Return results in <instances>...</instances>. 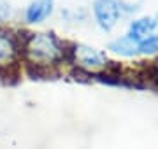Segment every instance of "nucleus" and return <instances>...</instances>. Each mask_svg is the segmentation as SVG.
Listing matches in <instances>:
<instances>
[{"instance_id": "obj_10", "label": "nucleus", "mask_w": 158, "mask_h": 149, "mask_svg": "<svg viewBox=\"0 0 158 149\" xmlns=\"http://www.w3.org/2000/svg\"><path fill=\"white\" fill-rule=\"evenodd\" d=\"M11 16V6L7 4V0H0V23L6 21Z\"/></svg>"}, {"instance_id": "obj_5", "label": "nucleus", "mask_w": 158, "mask_h": 149, "mask_svg": "<svg viewBox=\"0 0 158 149\" xmlns=\"http://www.w3.org/2000/svg\"><path fill=\"white\" fill-rule=\"evenodd\" d=\"M53 0H32L27 7L25 19L28 23H40L53 12Z\"/></svg>"}, {"instance_id": "obj_4", "label": "nucleus", "mask_w": 158, "mask_h": 149, "mask_svg": "<svg viewBox=\"0 0 158 149\" xmlns=\"http://www.w3.org/2000/svg\"><path fill=\"white\" fill-rule=\"evenodd\" d=\"M93 14H95L98 26L102 30L109 32L118 23L119 7L116 4V0H95L93 2Z\"/></svg>"}, {"instance_id": "obj_7", "label": "nucleus", "mask_w": 158, "mask_h": 149, "mask_svg": "<svg viewBox=\"0 0 158 149\" xmlns=\"http://www.w3.org/2000/svg\"><path fill=\"white\" fill-rule=\"evenodd\" d=\"M109 49L114 53H118V54H121V56H134V54H137V44L132 42L127 35L121 37V39H118V40H114V42H111L109 44Z\"/></svg>"}, {"instance_id": "obj_6", "label": "nucleus", "mask_w": 158, "mask_h": 149, "mask_svg": "<svg viewBox=\"0 0 158 149\" xmlns=\"http://www.w3.org/2000/svg\"><path fill=\"white\" fill-rule=\"evenodd\" d=\"M155 28H156V21L153 18H141V19H137V21H134L130 25V30L127 34V37L139 46V42L144 40L146 37H149Z\"/></svg>"}, {"instance_id": "obj_3", "label": "nucleus", "mask_w": 158, "mask_h": 149, "mask_svg": "<svg viewBox=\"0 0 158 149\" xmlns=\"http://www.w3.org/2000/svg\"><path fill=\"white\" fill-rule=\"evenodd\" d=\"M21 56V40L9 30H0V70H7Z\"/></svg>"}, {"instance_id": "obj_8", "label": "nucleus", "mask_w": 158, "mask_h": 149, "mask_svg": "<svg viewBox=\"0 0 158 149\" xmlns=\"http://www.w3.org/2000/svg\"><path fill=\"white\" fill-rule=\"evenodd\" d=\"M137 53H141V54H155V53H158V35H149L144 40H141L139 46H137Z\"/></svg>"}, {"instance_id": "obj_1", "label": "nucleus", "mask_w": 158, "mask_h": 149, "mask_svg": "<svg viewBox=\"0 0 158 149\" xmlns=\"http://www.w3.org/2000/svg\"><path fill=\"white\" fill-rule=\"evenodd\" d=\"M21 54L37 70H48L67 58V49L53 32H34L21 40Z\"/></svg>"}, {"instance_id": "obj_9", "label": "nucleus", "mask_w": 158, "mask_h": 149, "mask_svg": "<svg viewBox=\"0 0 158 149\" xmlns=\"http://www.w3.org/2000/svg\"><path fill=\"white\" fill-rule=\"evenodd\" d=\"M119 9H123L125 12H134L144 4V0H116Z\"/></svg>"}, {"instance_id": "obj_2", "label": "nucleus", "mask_w": 158, "mask_h": 149, "mask_svg": "<svg viewBox=\"0 0 158 149\" xmlns=\"http://www.w3.org/2000/svg\"><path fill=\"white\" fill-rule=\"evenodd\" d=\"M67 58L76 63L81 70H86L88 74H91V70L106 69L107 65V58L102 53L85 44H72L70 49H67Z\"/></svg>"}]
</instances>
